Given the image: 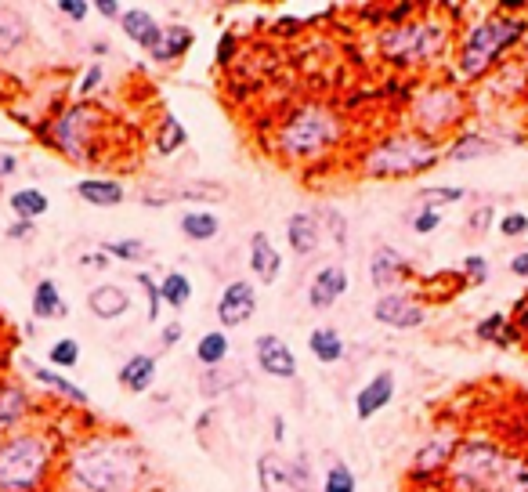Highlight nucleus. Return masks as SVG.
<instances>
[{"label": "nucleus", "instance_id": "nucleus-1", "mask_svg": "<svg viewBox=\"0 0 528 492\" xmlns=\"http://www.w3.org/2000/svg\"><path fill=\"white\" fill-rule=\"evenodd\" d=\"M62 482L73 492H142L145 456L127 435H87L62 460Z\"/></svg>", "mask_w": 528, "mask_h": 492}, {"label": "nucleus", "instance_id": "nucleus-2", "mask_svg": "<svg viewBox=\"0 0 528 492\" xmlns=\"http://www.w3.org/2000/svg\"><path fill=\"white\" fill-rule=\"evenodd\" d=\"M58 453L62 442L40 427L0 438V492H48L55 482Z\"/></svg>", "mask_w": 528, "mask_h": 492}, {"label": "nucleus", "instance_id": "nucleus-3", "mask_svg": "<svg viewBox=\"0 0 528 492\" xmlns=\"http://www.w3.org/2000/svg\"><path fill=\"white\" fill-rule=\"evenodd\" d=\"M344 134V120L326 102H308L293 109L279 131H275V152L290 163H319L333 152Z\"/></svg>", "mask_w": 528, "mask_h": 492}, {"label": "nucleus", "instance_id": "nucleus-4", "mask_svg": "<svg viewBox=\"0 0 528 492\" xmlns=\"http://www.w3.org/2000/svg\"><path fill=\"white\" fill-rule=\"evenodd\" d=\"M514 453H507L492 438H460L456 453L445 467L449 492H503Z\"/></svg>", "mask_w": 528, "mask_h": 492}, {"label": "nucleus", "instance_id": "nucleus-5", "mask_svg": "<svg viewBox=\"0 0 528 492\" xmlns=\"http://www.w3.org/2000/svg\"><path fill=\"white\" fill-rule=\"evenodd\" d=\"M359 160H362V174H366V178L398 181V178H416V174L431 171L434 163L445 160V149H442V142H431L424 134L398 131V134L380 138V142H373Z\"/></svg>", "mask_w": 528, "mask_h": 492}, {"label": "nucleus", "instance_id": "nucleus-6", "mask_svg": "<svg viewBox=\"0 0 528 492\" xmlns=\"http://www.w3.org/2000/svg\"><path fill=\"white\" fill-rule=\"evenodd\" d=\"M521 37H525V19H510V15H485V19H478L463 33L460 48H456V73H460V80L489 76V69Z\"/></svg>", "mask_w": 528, "mask_h": 492}, {"label": "nucleus", "instance_id": "nucleus-7", "mask_svg": "<svg viewBox=\"0 0 528 492\" xmlns=\"http://www.w3.org/2000/svg\"><path fill=\"white\" fill-rule=\"evenodd\" d=\"M449 37H453L449 22L431 15V19H409L402 26L384 29L377 48L387 62L409 69V66H427V62H434V58L449 48Z\"/></svg>", "mask_w": 528, "mask_h": 492}, {"label": "nucleus", "instance_id": "nucleus-8", "mask_svg": "<svg viewBox=\"0 0 528 492\" xmlns=\"http://www.w3.org/2000/svg\"><path fill=\"white\" fill-rule=\"evenodd\" d=\"M102 131H105L102 109L76 102L48 123V142L73 163H91L98 160V138H102Z\"/></svg>", "mask_w": 528, "mask_h": 492}, {"label": "nucleus", "instance_id": "nucleus-9", "mask_svg": "<svg viewBox=\"0 0 528 492\" xmlns=\"http://www.w3.org/2000/svg\"><path fill=\"white\" fill-rule=\"evenodd\" d=\"M467 113V98L449 84H431L427 91L413 98L409 105V120H413V131L438 142L445 131H453L456 123Z\"/></svg>", "mask_w": 528, "mask_h": 492}, {"label": "nucleus", "instance_id": "nucleus-10", "mask_svg": "<svg viewBox=\"0 0 528 492\" xmlns=\"http://www.w3.org/2000/svg\"><path fill=\"white\" fill-rule=\"evenodd\" d=\"M456 431L453 427H442L438 435L427 438L420 449L413 453V464H409V478L413 482H434L438 474H445V467H449V460H453L456 453Z\"/></svg>", "mask_w": 528, "mask_h": 492}, {"label": "nucleus", "instance_id": "nucleus-11", "mask_svg": "<svg viewBox=\"0 0 528 492\" xmlns=\"http://www.w3.org/2000/svg\"><path fill=\"white\" fill-rule=\"evenodd\" d=\"M373 319L391 326V330H416V326H424L427 322V308L416 297L409 294H380L373 301Z\"/></svg>", "mask_w": 528, "mask_h": 492}, {"label": "nucleus", "instance_id": "nucleus-12", "mask_svg": "<svg viewBox=\"0 0 528 492\" xmlns=\"http://www.w3.org/2000/svg\"><path fill=\"white\" fill-rule=\"evenodd\" d=\"M257 312V290L254 283H246V279H232V283L221 290L217 297V322L225 326V330H236L243 322H250Z\"/></svg>", "mask_w": 528, "mask_h": 492}, {"label": "nucleus", "instance_id": "nucleus-13", "mask_svg": "<svg viewBox=\"0 0 528 492\" xmlns=\"http://www.w3.org/2000/svg\"><path fill=\"white\" fill-rule=\"evenodd\" d=\"M33 420V395L15 380H0V438L19 435Z\"/></svg>", "mask_w": 528, "mask_h": 492}, {"label": "nucleus", "instance_id": "nucleus-14", "mask_svg": "<svg viewBox=\"0 0 528 492\" xmlns=\"http://www.w3.org/2000/svg\"><path fill=\"white\" fill-rule=\"evenodd\" d=\"M254 351H257V366H261L268 377H279V380L297 377V355H293V348L283 337L261 333L254 341Z\"/></svg>", "mask_w": 528, "mask_h": 492}, {"label": "nucleus", "instance_id": "nucleus-15", "mask_svg": "<svg viewBox=\"0 0 528 492\" xmlns=\"http://www.w3.org/2000/svg\"><path fill=\"white\" fill-rule=\"evenodd\" d=\"M391 398H395V373H391V369H380V373H373V377L355 391V417L359 420L380 417V413L391 406Z\"/></svg>", "mask_w": 528, "mask_h": 492}, {"label": "nucleus", "instance_id": "nucleus-16", "mask_svg": "<svg viewBox=\"0 0 528 492\" xmlns=\"http://www.w3.org/2000/svg\"><path fill=\"white\" fill-rule=\"evenodd\" d=\"M344 290H348V272L340 265H322L312 275V283H308V308L326 312V308H333L344 297Z\"/></svg>", "mask_w": 528, "mask_h": 492}, {"label": "nucleus", "instance_id": "nucleus-17", "mask_svg": "<svg viewBox=\"0 0 528 492\" xmlns=\"http://www.w3.org/2000/svg\"><path fill=\"white\" fill-rule=\"evenodd\" d=\"M413 272V265H409L406 257L398 254L395 246H377L373 254H369V283L373 286H395L402 283L406 275Z\"/></svg>", "mask_w": 528, "mask_h": 492}, {"label": "nucleus", "instance_id": "nucleus-18", "mask_svg": "<svg viewBox=\"0 0 528 492\" xmlns=\"http://www.w3.org/2000/svg\"><path fill=\"white\" fill-rule=\"evenodd\" d=\"M286 243H290V250H293L297 257H312L315 250L322 246L319 214H308V210L293 214V218L286 221Z\"/></svg>", "mask_w": 528, "mask_h": 492}, {"label": "nucleus", "instance_id": "nucleus-19", "mask_svg": "<svg viewBox=\"0 0 528 492\" xmlns=\"http://www.w3.org/2000/svg\"><path fill=\"white\" fill-rule=\"evenodd\" d=\"M87 312L102 322H113V319H120V315L131 312V294L116 283H102L87 294Z\"/></svg>", "mask_w": 528, "mask_h": 492}, {"label": "nucleus", "instance_id": "nucleus-20", "mask_svg": "<svg viewBox=\"0 0 528 492\" xmlns=\"http://www.w3.org/2000/svg\"><path fill=\"white\" fill-rule=\"evenodd\" d=\"M120 29L127 33V40H134V44L145 51L156 48L163 37V26L156 22V15H152L149 8H127L120 15Z\"/></svg>", "mask_w": 528, "mask_h": 492}, {"label": "nucleus", "instance_id": "nucleus-21", "mask_svg": "<svg viewBox=\"0 0 528 492\" xmlns=\"http://www.w3.org/2000/svg\"><path fill=\"white\" fill-rule=\"evenodd\" d=\"M156 369H160V359L138 351V355H131V359L123 362L116 380H120V388H127L131 395H145V391L156 384Z\"/></svg>", "mask_w": 528, "mask_h": 492}, {"label": "nucleus", "instance_id": "nucleus-22", "mask_svg": "<svg viewBox=\"0 0 528 492\" xmlns=\"http://www.w3.org/2000/svg\"><path fill=\"white\" fill-rule=\"evenodd\" d=\"M250 272H254L264 286H272L275 279H279V272H283V257H279L275 243L264 236V232H254V239H250Z\"/></svg>", "mask_w": 528, "mask_h": 492}, {"label": "nucleus", "instance_id": "nucleus-23", "mask_svg": "<svg viewBox=\"0 0 528 492\" xmlns=\"http://www.w3.org/2000/svg\"><path fill=\"white\" fill-rule=\"evenodd\" d=\"M29 377L37 380L40 388H48L51 395H58L62 402H73V406H91V398H87V391L80 388V384H73L69 377H62L58 369L51 366H26Z\"/></svg>", "mask_w": 528, "mask_h": 492}, {"label": "nucleus", "instance_id": "nucleus-24", "mask_svg": "<svg viewBox=\"0 0 528 492\" xmlns=\"http://www.w3.org/2000/svg\"><path fill=\"white\" fill-rule=\"evenodd\" d=\"M29 40V26H26V15L19 8H8L0 4V58L15 55L19 48H26Z\"/></svg>", "mask_w": 528, "mask_h": 492}, {"label": "nucleus", "instance_id": "nucleus-25", "mask_svg": "<svg viewBox=\"0 0 528 492\" xmlns=\"http://www.w3.org/2000/svg\"><path fill=\"white\" fill-rule=\"evenodd\" d=\"M76 196L91 203V207H120L123 199H127V189L113 178H84L76 185Z\"/></svg>", "mask_w": 528, "mask_h": 492}, {"label": "nucleus", "instance_id": "nucleus-26", "mask_svg": "<svg viewBox=\"0 0 528 492\" xmlns=\"http://www.w3.org/2000/svg\"><path fill=\"white\" fill-rule=\"evenodd\" d=\"M178 228H181V236L192 239V243H210V239L221 232V218H217L210 207H192L181 214Z\"/></svg>", "mask_w": 528, "mask_h": 492}, {"label": "nucleus", "instance_id": "nucleus-27", "mask_svg": "<svg viewBox=\"0 0 528 492\" xmlns=\"http://www.w3.org/2000/svg\"><path fill=\"white\" fill-rule=\"evenodd\" d=\"M185 145H189L185 123L174 113H163L160 123H156V131H152V149L160 152V156H174V152H181Z\"/></svg>", "mask_w": 528, "mask_h": 492}, {"label": "nucleus", "instance_id": "nucleus-28", "mask_svg": "<svg viewBox=\"0 0 528 492\" xmlns=\"http://www.w3.org/2000/svg\"><path fill=\"white\" fill-rule=\"evenodd\" d=\"M192 44H196V33H192L189 26H178V22H174V26H163L160 44H156L149 55L156 58V62H178Z\"/></svg>", "mask_w": 528, "mask_h": 492}, {"label": "nucleus", "instance_id": "nucleus-29", "mask_svg": "<svg viewBox=\"0 0 528 492\" xmlns=\"http://www.w3.org/2000/svg\"><path fill=\"white\" fill-rule=\"evenodd\" d=\"M33 319H44V322H51V319H66L69 315V308H66V301H62V290H58L51 279H40L37 286H33Z\"/></svg>", "mask_w": 528, "mask_h": 492}, {"label": "nucleus", "instance_id": "nucleus-30", "mask_svg": "<svg viewBox=\"0 0 528 492\" xmlns=\"http://www.w3.org/2000/svg\"><path fill=\"white\" fill-rule=\"evenodd\" d=\"M308 351L322 366H333V362L344 359V337H340L337 326H319V330L308 333Z\"/></svg>", "mask_w": 528, "mask_h": 492}, {"label": "nucleus", "instance_id": "nucleus-31", "mask_svg": "<svg viewBox=\"0 0 528 492\" xmlns=\"http://www.w3.org/2000/svg\"><path fill=\"white\" fill-rule=\"evenodd\" d=\"M8 207H11V214H15V221H37V218H44V214H48L51 199L44 196L37 185H29V189L11 192Z\"/></svg>", "mask_w": 528, "mask_h": 492}, {"label": "nucleus", "instance_id": "nucleus-32", "mask_svg": "<svg viewBox=\"0 0 528 492\" xmlns=\"http://www.w3.org/2000/svg\"><path fill=\"white\" fill-rule=\"evenodd\" d=\"M492 152H496V142H489V138L478 134V131H467V134H460L449 149H445V160H453V163L481 160V156H492Z\"/></svg>", "mask_w": 528, "mask_h": 492}, {"label": "nucleus", "instance_id": "nucleus-33", "mask_svg": "<svg viewBox=\"0 0 528 492\" xmlns=\"http://www.w3.org/2000/svg\"><path fill=\"white\" fill-rule=\"evenodd\" d=\"M196 359H199V366H207V369L221 366V362L228 359V333L225 330L203 333L196 341Z\"/></svg>", "mask_w": 528, "mask_h": 492}, {"label": "nucleus", "instance_id": "nucleus-34", "mask_svg": "<svg viewBox=\"0 0 528 492\" xmlns=\"http://www.w3.org/2000/svg\"><path fill=\"white\" fill-rule=\"evenodd\" d=\"M160 297H163V304H167V308L181 312V308L192 301V279L185 272H167L160 279Z\"/></svg>", "mask_w": 528, "mask_h": 492}, {"label": "nucleus", "instance_id": "nucleus-35", "mask_svg": "<svg viewBox=\"0 0 528 492\" xmlns=\"http://www.w3.org/2000/svg\"><path fill=\"white\" fill-rule=\"evenodd\" d=\"M102 246V254H109L113 261H145L149 257V246L142 243V239H105Z\"/></svg>", "mask_w": 528, "mask_h": 492}, {"label": "nucleus", "instance_id": "nucleus-36", "mask_svg": "<svg viewBox=\"0 0 528 492\" xmlns=\"http://www.w3.org/2000/svg\"><path fill=\"white\" fill-rule=\"evenodd\" d=\"M178 199H199V203H221V199H228V189H225V185H217V181H192V185L178 189Z\"/></svg>", "mask_w": 528, "mask_h": 492}, {"label": "nucleus", "instance_id": "nucleus-37", "mask_svg": "<svg viewBox=\"0 0 528 492\" xmlns=\"http://www.w3.org/2000/svg\"><path fill=\"white\" fill-rule=\"evenodd\" d=\"M416 199H420L424 207L442 210V207H449V203H460V199H463V189H456V185H431V189H420V192H416Z\"/></svg>", "mask_w": 528, "mask_h": 492}, {"label": "nucleus", "instance_id": "nucleus-38", "mask_svg": "<svg viewBox=\"0 0 528 492\" xmlns=\"http://www.w3.org/2000/svg\"><path fill=\"white\" fill-rule=\"evenodd\" d=\"M322 492H359V478L351 474L348 464H333L322 478Z\"/></svg>", "mask_w": 528, "mask_h": 492}, {"label": "nucleus", "instance_id": "nucleus-39", "mask_svg": "<svg viewBox=\"0 0 528 492\" xmlns=\"http://www.w3.org/2000/svg\"><path fill=\"white\" fill-rule=\"evenodd\" d=\"M48 362H51V369H73L76 362H80V344H76L73 337H62V341L51 344Z\"/></svg>", "mask_w": 528, "mask_h": 492}, {"label": "nucleus", "instance_id": "nucleus-40", "mask_svg": "<svg viewBox=\"0 0 528 492\" xmlns=\"http://www.w3.org/2000/svg\"><path fill=\"white\" fill-rule=\"evenodd\" d=\"M503 330H507V315L503 312L489 315V319H481L478 326H474V333H478L481 341H500V344L507 341V333Z\"/></svg>", "mask_w": 528, "mask_h": 492}, {"label": "nucleus", "instance_id": "nucleus-41", "mask_svg": "<svg viewBox=\"0 0 528 492\" xmlns=\"http://www.w3.org/2000/svg\"><path fill=\"white\" fill-rule=\"evenodd\" d=\"M409 225H413L416 236H431L434 228H442V210H434V207H420L409 218Z\"/></svg>", "mask_w": 528, "mask_h": 492}, {"label": "nucleus", "instance_id": "nucleus-42", "mask_svg": "<svg viewBox=\"0 0 528 492\" xmlns=\"http://www.w3.org/2000/svg\"><path fill=\"white\" fill-rule=\"evenodd\" d=\"M134 279H138V286H142L145 294H149V322H156V319H160V308H163L160 283H156L149 272H134Z\"/></svg>", "mask_w": 528, "mask_h": 492}, {"label": "nucleus", "instance_id": "nucleus-43", "mask_svg": "<svg viewBox=\"0 0 528 492\" xmlns=\"http://www.w3.org/2000/svg\"><path fill=\"white\" fill-rule=\"evenodd\" d=\"M500 236L503 239H518V236H528V214H521V210H510V214H503L500 218Z\"/></svg>", "mask_w": 528, "mask_h": 492}, {"label": "nucleus", "instance_id": "nucleus-44", "mask_svg": "<svg viewBox=\"0 0 528 492\" xmlns=\"http://www.w3.org/2000/svg\"><path fill=\"white\" fill-rule=\"evenodd\" d=\"M503 492H528V456H514Z\"/></svg>", "mask_w": 528, "mask_h": 492}, {"label": "nucleus", "instance_id": "nucleus-45", "mask_svg": "<svg viewBox=\"0 0 528 492\" xmlns=\"http://www.w3.org/2000/svg\"><path fill=\"white\" fill-rule=\"evenodd\" d=\"M319 225L330 228L333 243H337V246H348V221H344V214H340V210H326V214L319 218Z\"/></svg>", "mask_w": 528, "mask_h": 492}, {"label": "nucleus", "instance_id": "nucleus-46", "mask_svg": "<svg viewBox=\"0 0 528 492\" xmlns=\"http://www.w3.org/2000/svg\"><path fill=\"white\" fill-rule=\"evenodd\" d=\"M463 279H467V283H485V279H489V261L481 254L463 257Z\"/></svg>", "mask_w": 528, "mask_h": 492}, {"label": "nucleus", "instance_id": "nucleus-47", "mask_svg": "<svg viewBox=\"0 0 528 492\" xmlns=\"http://www.w3.org/2000/svg\"><path fill=\"white\" fill-rule=\"evenodd\" d=\"M102 80H105V69L98 66H87L84 69V76H80V87H76V98H87V95H95L98 87H102Z\"/></svg>", "mask_w": 528, "mask_h": 492}, {"label": "nucleus", "instance_id": "nucleus-48", "mask_svg": "<svg viewBox=\"0 0 528 492\" xmlns=\"http://www.w3.org/2000/svg\"><path fill=\"white\" fill-rule=\"evenodd\" d=\"M492 221H496V210H492V207H478V210L471 214V218H467V232L481 236V232H485V228H489Z\"/></svg>", "mask_w": 528, "mask_h": 492}, {"label": "nucleus", "instance_id": "nucleus-49", "mask_svg": "<svg viewBox=\"0 0 528 492\" xmlns=\"http://www.w3.org/2000/svg\"><path fill=\"white\" fill-rule=\"evenodd\" d=\"M58 11L66 15V19H73V22H80V19H87V11H95L87 0H58Z\"/></svg>", "mask_w": 528, "mask_h": 492}, {"label": "nucleus", "instance_id": "nucleus-50", "mask_svg": "<svg viewBox=\"0 0 528 492\" xmlns=\"http://www.w3.org/2000/svg\"><path fill=\"white\" fill-rule=\"evenodd\" d=\"M181 337H185V326H181V322H167V326H163V333H160V344H163V348H174Z\"/></svg>", "mask_w": 528, "mask_h": 492}, {"label": "nucleus", "instance_id": "nucleus-51", "mask_svg": "<svg viewBox=\"0 0 528 492\" xmlns=\"http://www.w3.org/2000/svg\"><path fill=\"white\" fill-rule=\"evenodd\" d=\"M109 261H113V257L102 254V250H98V254H80V268H98V272H105Z\"/></svg>", "mask_w": 528, "mask_h": 492}, {"label": "nucleus", "instance_id": "nucleus-52", "mask_svg": "<svg viewBox=\"0 0 528 492\" xmlns=\"http://www.w3.org/2000/svg\"><path fill=\"white\" fill-rule=\"evenodd\" d=\"M33 232H37V228H33V221H11V225H8V239H29Z\"/></svg>", "mask_w": 528, "mask_h": 492}, {"label": "nucleus", "instance_id": "nucleus-53", "mask_svg": "<svg viewBox=\"0 0 528 492\" xmlns=\"http://www.w3.org/2000/svg\"><path fill=\"white\" fill-rule=\"evenodd\" d=\"M19 171V156L15 152H0V178H11Z\"/></svg>", "mask_w": 528, "mask_h": 492}, {"label": "nucleus", "instance_id": "nucleus-54", "mask_svg": "<svg viewBox=\"0 0 528 492\" xmlns=\"http://www.w3.org/2000/svg\"><path fill=\"white\" fill-rule=\"evenodd\" d=\"M91 8H95V11H102L105 19H120V15H123V8H120V4H116V0H95Z\"/></svg>", "mask_w": 528, "mask_h": 492}, {"label": "nucleus", "instance_id": "nucleus-55", "mask_svg": "<svg viewBox=\"0 0 528 492\" xmlns=\"http://www.w3.org/2000/svg\"><path fill=\"white\" fill-rule=\"evenodd\" d=\"M510 272L518 275V279H528V254H514V257H510Z\"/></svg>", "mask_w": 528, "mask_h": 492}, {"label": "nucleus", "instance_id": "nucleus-56", "mask_svg": "<svg viewBox=\"0 0 528 492\" xmlns=\"http://www.w3.org/2000/svg\"><path fill=\"white\" fill-rule=\"evenodd\" d=\"M232 44H236V37H232V33H225V37H221V51H217V62H221V66H225L228 58H232Z\"/></svg>", "mask_w": 528, "mask_h": 492}, {"label": "nucleus", "instance_id": "nucleus-57", "mask_svg": "<svg viewBox=\"0 0 528 492\" xmlns=\"http://www.w3.org/2000/svg\"><path fill=\"white\" fill-rule=\"evenodd\" d=\"M272 435H275V442H283V435H286V420L283 417L272 420Z\"/></svg>", "mask_w": 528, "mask_h": 492}]
</instances>
